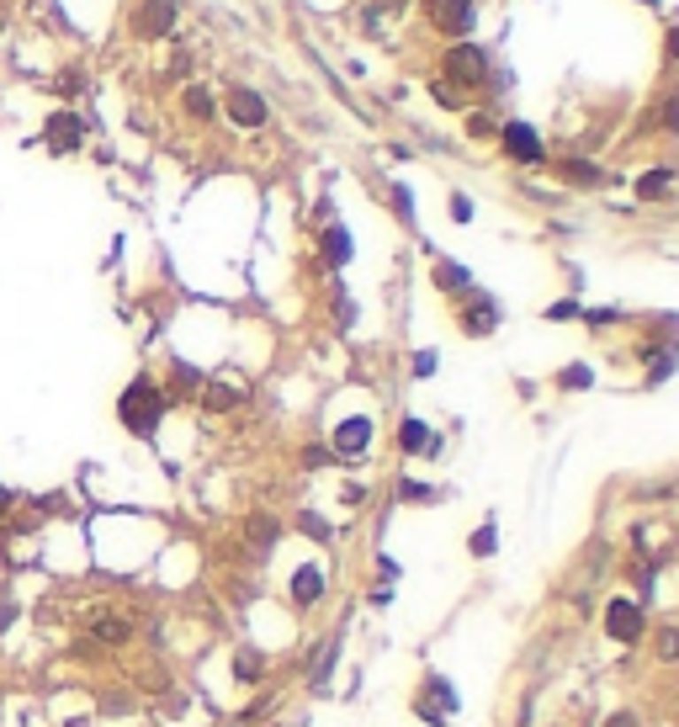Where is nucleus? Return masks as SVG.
<instances>
[{"label":"nucleus","instance_id":"obj_1","mask_svg":"<svg viewBox=\"0 0 679 727\" xmlns=\"http://www.w3.org/2000/svg\"><path fill=\"white\" fill-rule=\"evenodd\" d=\"M165 404H170V398H165V388H159L154 377H133V383L122 388V398H117V420H122L133 436L149 441V436L159 430V420H165Z\"/></svg>","mask_w":679,"mask_h":727},{"label":"nucleus","instance_id":"obj_2","mask_svg":"<svg viewBox=\"0 0 679 727\" xmlns=\"http://www.w3.org/2000/svg\"><path fill=\"white\" fill-rule=\"evenodd\" d=\"M643 627H648V616H643V606H637V600H627V595H621V600H611V606H606V632H611L616 643H637V638H643Z\"/></svg>","mask_w":679,"mask_h":727},{"label":"nucleus","instance_id":"obj_3","mask_svg":"<svg viewBox=\"0 0 679 727\" xmlns=\"http://www.w3.org/2000/svg\"><path fill=\"white\" fill-rule=\"evenodd\" d=\"M425 11H430V27L446 37L473 32V0H425Z\"/></svg>","mask_w":679,"mask_h":727},{"label":"nucleus","instance_id":"obj_4","mask_svg":"<svg viewBox=\"0 0 679 727\" xmlns=\"http://www.w3.org/2000/svg\"><path fill=\"white\" fill-rule=\"evenodd\" d=\"M446 74H451L457 85H483V74H489V58H483V48H473V43H457V48L446 53Z\"/></svg>","mask_w":679,"mask_h":727},{"label":"nucleus","instance_id":"obj_5","mask_svg":"<svg viewBox=\"0 0 679 727\" xmlns=\"http://www.w3.org/2000/svg\"><path fill=\"white\" fill-rule=\"evenodd\" d=\"M42 138H48L53 154H74V149L85 143V122H80V112H53L48 128H42Z\"/></svg>","mask_w":679,"mask_h":727},{"label":"nucleus","instance_id":"obj_6","mask_svg":"<svg viewBox=\"0 0 679 727\" xmlns=\"http://www.w3.org/2000/svg\"><path fill=\"white\" fill-rule=\"evenodd\" d=\"M505 149H510V159H521V165H542L547 159V149H542V138H536V128L531 122H505Z\"/></svg>","mask_w":679,"mask_h":727},{"label":"nucleus","instance_id":"obj_7","mask_svg":"<svg viewBox=\"0 0 679 727\" xmlns=\"http://www.w3.org/2000/svg\"><path fill=\"white\" fill-rule=\"evenodd\" d=\"M228 117H234L239 128H260V122L271 117V106H266V96H260V90L234 85V90H228Z\"/></svg>","mask_w":679,"mask_h":727},{"label":"nucleus","instance_id":"obj_8","mask_svg":"<svg viewBox=\"0 0 679 727\" xmlns=\"http://www.w3.org/2000/svg\"><path fill=\"white\" fill-rule=\"evenodd\" d=\"M170 27H175V0H143L133 11V32L138 37H165Z\"/></svg>","mask_w":679,"mask_h":727},{"label":"nucleus","instance_id":"obj_9","mask_svg":"<svg viewBox=\"0 0 679 727\" xmlns=\"http://www.w3.org/2000/svg\"><path fill=\"white\" fill-rule=\"evenodd\" d=\"M457 324H462V335H494V324H499V303H494V298H473V303H462Z\"/></svg>","mask_w":679,"mask_h":727},{"label":"nucleus","instance_id":"obj_10","mask_svg":"<svg viewBox=\"0 0 679 727\" xmlns=\"http://www.w3.org/2000/svg\"><path fill=\"white\" fill-rule=\"evenodd\" d=\"M367 441H372V420H361V414H356V420H345V425L335 430V452H340V457H361V452H367Z\"/></svg>","mask_w":679,"mask_h":727},{"label":"nucleus","instance_id":"obj_11","mask_svg":"<svg viewBox=\"0 0 679 727\" xmlns=\"http://www.w3.org/2000/svg\"><path fill=\"white\" fill-rule=\"evenodd\" d=\"M398 446H404L409 457H420V452H436L441 441H436V430H430V425H420V420H404V425H398Z\"/></svg>","mask_w":679,"mask_h":727},{"label":"nucleus","instance_id":"obj_12","mask_svg":"<svg viewBox=\"0 0 679 727\" xmlns=\"http://www.w3.org/2000/svg\"><path fill=\"white\" fill-rule=\"evenodd\" d=\"M319 595H324V574H319L313 563H303V568L292 574V600H297V606H313Z\"/></svg>","mask_w":679,"mask_h":727},{"label":"nucleus","instance_id":"obj_13","mask_svg":"<svg viewBox=\"0 0 679 727\" xmlns=\"http://www.w3.org/2000/svg\"><path fill=\"white\" fill-rule=\"evenodd\" d=\"M90 638H96V643H127V638H133V622L101 611V616H90Z\"/></svg>","mask_w":679,"mask_h":727},{"label":"nucleus","instance_id":"obj_14","mask_svg":"<svg viewBox=\"0 0 679 727\" xmlns=\"http://www.w3.org/2000/svg\"><path fill=\"white\" fill-rule=\"evenodd\" d=\"M436 287H441V292H462V287L473 292V271L457 266V260H441V266H436Z\"/></svg>","mask_w":679,"mask_h":727},{"label":"nucleus","instance_id":"obj_15","mask_svg":"<svg viewBox=\"0 0 679 727\" xmlns=\"http://www.w3.org/2000/svg\"><path fill=\"white\" fill-rule=\"evenodd\" d=\"M181 106L197 117V122H207L212 112H218V101H212V90L207 85H186V96H181Z\"/></svg>","mask_w":679,"mask_h":727},{"label":"nucleus","instance_id":"obj_16","mask_svg":"<svg viewBox=\"0 0 679 727\" xmlns=\"http://www.w3.org/2000/svg\"><path fill=\"white\" fill-rule=\"evenodd\" d=\"M425 696H430V701L441 707V717L462 707V696H457V691H451V680H441V675H430V680H425ZM436 707H430V712H436Z\"/></svg>","mask_w":679,"mask_h":727},{"label":"nucleus","instance_id":"obj_17","mask_svg":"<svg viewBox=\"0 0 679 727\" xmlns=\"http://www.w3.org/2000/svg\"><path fill=\"white\" fill-rule=\"evenodd\" d=\"M558 170H563V181H574V186H600V181H606L600 165H584V159H563Z\"/></svg>","mask_w":679,"mask_h":727},{"label":"nucleus","instance_id":"obj_18","mask_svg":"<svg viewBox=\"0 0 679 727\" xmlns=\"http://www.w3.org/2000/svg\"><path fill=\"white\" fill-rule=\"evenodd\" d=\"M324 255H329L335 266H345V260H351V234H345V228H329V234H324Z\"/></svg>","mask_w":679,"mask_h":727},{"label":"nucleus","instance_id":"obj_19","mask_svg":"<svg viewBox=\"0 0 679 727\" xmlns=\"http://www.w3.org/2000/svg\"><path fill=\"white\" fill-rule=\"evenodd\" d=\"M648 356H653V372H648V383H664V377H669V372L679 367V351H664V345H653Z\"/></svg>","mask_w":679,"mask_h":727},{"label":"nucleus","instance_id":"obj_20","mask_svg":"<svg viewBox=\"0 0 679 727\" xmlns=\"http://www.w3.org/2000/svg\"><path fill=\"white\" fill-rule=\"evenodd\" d=\"M669 181H675V170H648V175L637 181V197H664Z\"/></svg>","mask_w":679,"mask_h":727},{"label":"nucleus","instance_id":"obj_21","mask_svg":"<svg viewBox=\"0 0 679 727\" xmlns=\"http://www.w3.org/2000/svg\"><path fill=\"white\" fill-rule=\"evenodd\" d=\"M207 409H234L239 404V388H228V383H207Z\"/></svg>","mask_w":679,"mask_h":727},{"label":"nucleus","instance_id":"obj_22","mask_svg":"<svg viewBox=\"0 0 679 727\" xmlns=\"http://www.w3.org/2000/svg\"><path fill=\"white\" fill-rule=\"evenodd\" d=\"M276 531H282V526H276L271 515H255V521H250V542H255V547H271Z\"/></svg>","mask_w":679,"mask_h":727},{"label":"nucleus","instance_id":"obj_23","mask_svg":"<svg viewBox=\"0 0 679 727\" xmlns=\"http://www.w3.org/2000/svg\"><path fill=\"white\" fill-rule=\"evenodd\" d=\"M659 659H664V664L679 659V627H664V632H659Z\"/></svg>","mask_w":679,"mask_h":727},{"label":"nucleus","instance_id":"obj_24","mask_svg":"<svg viewBox=\"0 0 679 727\" xmlns=\"http://www.w3.org/2000/svg\"><path fill=\"white\" fill-rule=\"evenodd\" d=\"M393 207H398L404 223H414V197H409V186H393Z\"/></svg>","mask_w":679,"mask_h":727},{"label":"nucleus","instance_id":"obj_25","mask_svg":"<svg viewBox=\"0 0 679 727\" xmlns=\"http://www.w3.org/2000/svg\"><path fill=\"white\" fill-rule=\"evenodd\" d=\"M558 383H563V388H590V383H595V372H590V367H568Z\"/></svg>","mask_w":679,"mask_h":727},{"label":"nucleus","instance_id":"obj_26","mask_svg":"<svg viewBox=\"0 0 679 727\" xmlns=\"http://www.w3.org/2000/svg\"><path fill=\"white\" fill-rule=\"evenodd\" d=\"M234 675H239V680H255V675H260V654H239V659H234Z\"/></svg>","mask_w":679,"mask_h":727},{"label":"nucleus","instance_id":"obj_27","mask_svg":"<svg viewBox=\"0 0 679 727\" xmlns=\"http://www.w3.org/2000/svg\"><path fill=\"white\" fill-rule=\"evenodd\" d=\"M398 494H404L409 505H420V499H436V489H430V483H404Z\"/></svg>","mask_w":679,"mask_h":727},{"label":"nucleus","instance_id":"obj_28","mask_svg":"<svg viewBox=\"0 0 679 727\" xmlns=\"http://www.w3.org/2000/svg\"><path fill=\"white\" fill-rule=\"evenodd\" d=\"M473 553H478V558H489V553H494V526H478V537H473Z\"/></svg>","mask_w":679,"mask_h":727},{"label":"nucleus","instance_id":"obj_29","mask_svg":"<svg viewBox=\"0 0 679 727\" xmlns=\"http://www.w3.org/2000/svg\"><path fill=\"white\" fill-rule=\"evenodd\" d=\"M430 372H436V351H420L414 356V377H430Z\"/></svg>","mask_w":679,"mask_h":727},{"label":"nucleus","instance_id":"obj_30","mask_svg":"<svg viewBox=\"0 0 679 727\" xmlns=\"http://www.w3.org/2000/svg\"><path fill=\"white\" fill-rule=\"evenodd\" d=\"M451 218L467 223V218H473V202H467V197H451Z\"/></svg>","mask_w":679,"mask_h":727},{"label":"nucleus","instance_id":"obj_31","mask_svg":"<svg viewBox=\"0 0 679 727\" xmlns=\"http://www.w3.org/2000/svg\"><path fill=\"white\" fill-rule=\"evenodd\" d=\"M606 727H637V717H632V712H616V717H606Z\"/></svg>","mask_w":679,"mask_h":727},{"label":"nucleus","instance_id":"obj_32","mask_svg":"<svg viewBox=\"0 0 679 727\" xmlns=\"http://www.w3.org/2000/svg\"><path fill=\"white\" fill-rule=\"evenodd\" d=\"M664 122H669V128H675V133H679V96H675V101H669V106H664Z\"/></svg>","mask_w":679,"mask_h":727},{"label":"nucleus","instance_id":"obj_33","mask_svg":"<svg viewBox=\"0 0 679 727\" xmlns=\"http://www.w3.org/2000/svg\"><path fill=\"white\" fill-rule=\"evenodd\" d=\"M11 505H16V494H11V489H0V521L11 515Z\"/></svg>","mask_w":679,"mask_h":727},{"label":"nucleus","instance_id":"obj_34","mask_svg":"<svg viewBox=\"0 0 679 727\" xmlns=\"http://www.w3.org/2000/svg\"><path fill=\"white\" fill-rule=\"evenodd\" d=\"M669 58H679V27L669 32Z\"/></svg>","mask_w":679,"mask_h":727},{"label":"nucleus","instance_id":"obj_35","mask_svg":"<svg viewBox=\"0 0 679 727\" xmlns=\"http://www.w3.org/2000/svg\"><path fill=\"white\" fill-rule=\"evenodd\" d=\"M648 5H659V0H648Z\"/></svg>","mask_w":679,"mask_h":727}]
</instances>
